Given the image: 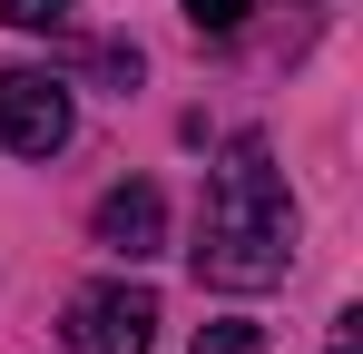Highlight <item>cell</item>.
Instances as JSON below:
<instances>
[{
  "label": "cell",
  "instance_id": "6da1fadb",
  "mask_svg": "<svg viewBox=\"0 0 363 354\" xmlns=\"http://www.w3.org/2000/svg\"><path fill=\"white\" fill-rule=\"evenodd\" d=\"M295 266V197L285 168L265 158V138H236L226 168L206 177V217H196V276L226 295H255Z\"/></svg>",
  "mask_w": 363,
  "mask_h": 354
},
{
  "label": "cell",
  "instance_id": "3957f363",
  "mask_svg": "<svg viewBox=\"0 0 363 354\" xmlns=\"http://www.w3.org/2000/svg\"><path fill=\"white\" fill-rule=\"evenodd\" d=\"M69 128H79L69 79H50V69H0V148H10V158H60Z\"/></svg>",
  "mask_w": 363,
  "mask_h": 354
},
{
  "label": "cell",
  "instance_id": "52a82bcc",
  "mask_svg": "<svg viewBox=\"0 0 363 354\" xmlns=\"http://www.w3.org/2000/svg\"><path fill=\"white\" fill-rule=\"evenodd\" d=\"M186 20H196V30H245V10H255V0H177Z\"/></svg>",
  "mask_w": 363,
  "mask_h": 354
},
{
  "label": "cell",
  "instance_id": "7a4b0ae2",
  "mask_svg": "<svg viewBox=\"0 0 363 354\" xmlns=\"http://www.w3.org/2000/svg\"><path fill=\"white\" fill-rule=\"evenodd\" d=\"M69 354H147L157 345V295L128 286V276H108V286H79L69 295Z\"/></svg>",
  "mask_w": 363,
  "mask_h": 354
},
{
  "label": "cell",
  "instance_id": "8992f818",
  "mask_svg": "<svg viewBox=\"0 0 363 354\" xmlns=\"http://www.w3.org/2000/svg\"><path fill=\"white\" fill-rule=\"evenodd\" d=\"M0 20H10V30H60L69 0H0Z\"/></svg>",
  "mask_w": 363,
  "mask_h": 354
},
{
  "label": "cell",
  "instance_id": "277c9868",
  "mask_svg": "<svg viewBox=\"0 0 363 354\" xmlns=\"http://www.w3.org/2000/svg\"><path fill=\"white\" fill-rule=\"evenodd\" d=\"M89 227H99V246H108V256L147 266V256L167 246V197H157L147 177H128V187H108V197H99V217H89Z\"/></svg>",
  "mask_w": 363,
  "mask_h": 354
},
{
  "label": "cell",
  "instance_id": "5b68a950",
  "mask_svg": "<svg viewBox=\"0 0 363 354\" xmlns=\"http://www.w3.org/2000/svg\"><path fill=\"white\" fill-rule=\"evenodd\" d=\"M196 354H265V325H245V315H216V325H196Z\"/></svg>",
  "mask_w": 363,
  "mask_h": 354
}]
</instances>
